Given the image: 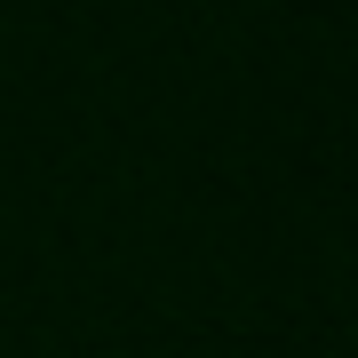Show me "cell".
<instances>
[]
</instances>
